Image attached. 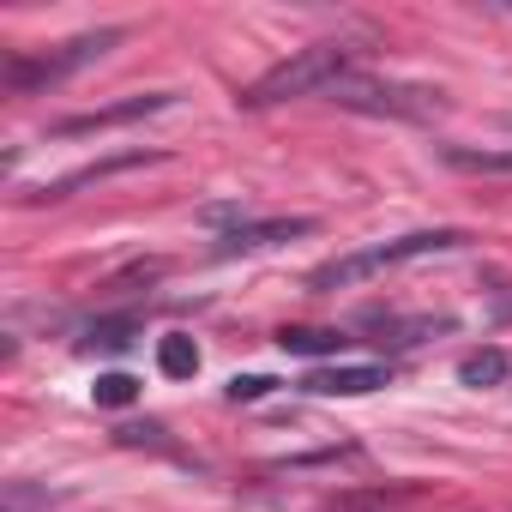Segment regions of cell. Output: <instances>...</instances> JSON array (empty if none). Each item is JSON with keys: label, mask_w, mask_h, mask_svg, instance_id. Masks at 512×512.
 <instances>
[{"label": "cell", "mask_w": 512, "mask_h": 512, "mask_svg": "<svg viewBox=\"0 0 512 512\" xmlns=\"http://www.w3.org/2000/svg\"><path fill=\"white\" fill-rule=\"evenodd\" d=\"M145 163H157V151H115V157L85 163V169H73V175H61V181H43V187L25 193V199H73L79 187H97V181H109V175H121V169H145Z\"/></svg>", "instance_id": "ba28073f"}, {"label": "cell", "mask_w": 512, "mask_h": 512, "mask_svg": "<svg viewBox=\"0 0 512 512\" xmlns=\"http://www.w3.org/2000/svg\"><path fill=\"white\" fill-rule=\"evenodd\" d=\"M133 344V320H97L85 332V350H127Z\"/></svg>", "instance_id": "4fadbf2b"}, {"label": "cell", "mask_w": 512, "mask_h": 512, "mask_svg": "<svg viewBox=\"0 0 512 512\" xmlns=\"http://www.w3.org/2000/svg\"><path fill=\"white\" fill-rule=\"evenodd\" d=\"M440 157L452 169H470V175H512V151H476V145H440Z\"/></svg>", "instance_id": "8fae6325"}, {"label": "cell", "mask_w": 512, "mask_h": 512, "mask_svg": "<svg viewBox=\"0 0 512 512\" xmlns=\"http://www.w3.org/2000/svg\"><path fill=\"white\" fill-rule=\"evenodd\" d=\"M338 109H356V115H392V121H428L446 109L440 91L428 85H392V79H362V73H344L332 91H326Z\"/></svg>", "instance_id": "3957f363"}, {"label": "cell", "mask_w": 512, "mask_h": 512, "mask_svg": "<svg viewBox=\"0 0 512 512\" xmlns=\"http://www.w3.org/2000/svg\"><path fill=\"white\" fill-rule=\"evenodd\" d=\"M121 43V31H91V37H73V43H61V49H49V55H13L7 61V91L13 97H25V91H37V85H61L67 73H79V67H91L103 49H115Z\"/></svg>", "instance_id": "277c9868"}, {"label": "cell", "mask_w": 512, "mask_h": 512, "mask_svg": "<svg viewBox=\"0 0 512 512\" xmlns=\"http://www.w3.org/2000/svg\"><path fill=\"white\" fill-rule=\"evenodd\" d=\"M157 368H163L169 380L199 374V344H193V338H181V332H175V338H163V344H157Z\"/></svg>", "instance_id": "7c38bea8"}, {"label": "cell", "mask_w": 512, "mask_h": 512, "mask_svg": "<svg viewBox=\"0 0 512 512\" xmlns=\"http://www.w3.org/2000/svg\"><path fill=\"white\" fill-rule=\"evenodd\" d=\"M506 127H512V115H506Z\"/></svg>", "instance_id": "2e32d148"}, {"label": "cell", "mask_w": 512, "mask_h": 512, "mask_svg": "<svg viewBox=\"0 0 512 512\" xmlns=\"http://www.w3.org/2000/svg\"><path fill=\"white\" fill-rule=\"evenodd\" d=\"M506 374H512V356H506V350H470V356L458 362V380L476 386V392H482V386H500Z\"/></svg>", "instance_id": "30bf717a"}, {"label": "cell", "mask_w": 512, "mask_h": 512, "mask_svg": "<svg viewBox=\"0 0 512 512\" xmlns=\"http://www.w3.org/2000/svg\"><path fill=\"white\" fill-rule=\"evenodd\" d=\"M175 103V91H145V97H127V103H109V109H91V115H67L55 121V139H79V133H103V127H127V121H145V115H163Z\"/></svg>", "instance_id": "5b68a950"}, {"label": "cell", "mask_w": 512, "mask_h": 512, "mask_svg": "<svg viewBox=\"0 0 512 512\" xmlns=\"http://www.w3.org/2000/svg\"><path fill=\"white\" fill-rule=\"evenodd\" d=\"M386 380H392V368H380V362H332V368H314L302 380V392H314V398H368Z\"/></svg>", "instance_id": "52a82bcc"}, {"label": "cell", "mask_w": 512, "mask_h": 512, "mask_svg": "<svg viewBox=\"0 0 512 512\" xmlns=\"http://www.w3.org/2000/svg\"><path fill=\"white\" fill-rule=\"evenodd\" d=\"M272 386H278V380H266V374H235V380H229V398H235V404H241V398H266Z\"/></svg>", "instance_id": "9a60e30c"}, {"label": "cell", "mask_w": 512, "mask_h": 512, "mask_svg": "<svg viewBox=\"0 0 512 512\" xmlns=\"http://www.w3.org/2000/svg\"><path fill=\"white\" fill-rule=\"evenodd\" d=\"M314 229V217H266V223H235V229H223L217 235V260H235V253H266V247H278V241H296V235H308Z\"/></svg>", "instance_id": "8992f818"}, {"label": "cell", "mask_w": 512, "mask_h": 512, "mask_svg": "<svg viewBox=\"0 0 512 512\" xmlns=\"http://www.w3.org/2000/svg\"><path fill=\"white\" fill-rule=\"evenodd\" d=\"M139 398V380L133 374H103L97 380V404H133Z\"/></svg>", "instance_id": "5bb4252c"}, {"label": "cell", "mask_w": 512, "mask_h": 512, "mask_svg": "<svg viewBox=\"0 0 512 512\" xmlns=\"http://www.w3.org/2000/svg\"><path fill=\"white\" fill-rule=\"evenodd\" d=\"M350 61H356L350 43H314V49L290 55L284 67H272L266 79H253V85L241 91V109H272V103H290V97H308V91L326 97V91L350 73Z\"/></svg>", "instance_id": "7a4b0ae2"}, {"label": "cell", "mask_w": 512, "mask_h": 512, "mask_svg": "<svg viewBox=\"0 0 512 512\" xmlns=\"http://www.w3.org/2000/svg\"><path fill=\"white\" fill-rule=\"evenodd\" d=\"M350 338L344 332H332V326H284L278 332V350H290V356H338Z\"/></svg>", "instance_id": "9c48e42d"}, {"label": "cell", "mask_w": 512, "mask_h": 512, "mask_svg": "<svg viewBox=\"0 0 512 512\" xmlns=\"http://www.w3.org/2000/svg\"><path fill=\"white\" fill-rule=\"evenodd\" d=\"M470 235L464 229H410V235H392V241H374V247H356V253H338V260L314 266L308 272V290L314 296H332V290H350V284H368L392 266H410V260H428V253H452L464 247Z\"/></svg>", "instance_id": "6da1fadb"}]
</instances>
